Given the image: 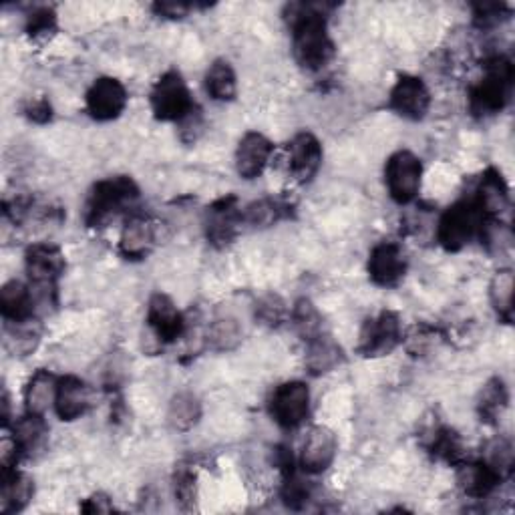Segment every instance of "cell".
Masks as SVG:
<instances>
[{
    "label": "cell",
    "instance_id": "cell-40",
    "mask_svg": "<svg viewBox=\"0 0 515 515\" xmlns=\"http://www.w3.org/2000/svg\"><path fill=\"white\" fill-rule=\"evenodd\" d=\"M25 115L35 123H47L53 115V107L45 97H39V99H33L27 103Z\"/></svg>",
    "mask_w": 515,
    "mask_h": 515
},
{
    "label": "cell",
    "instance_id": "cell-28",
    "mask_svg": "<svg viewBox=\"0 0 515 515\" xmlns=\"http://www.w3.org/2000/svg\"><path fill=\"white\" fill-rule=\"evenodd\" d=\"M238 208L234 200H222L210 210L208 218V238L216 244H226L232 240L238 226Z\"/></svg>",
    "mask_w": 515,
    "mask_h": 515
},
{
    "label": "cell",
    "instance_id": "cell-1",
    "mask_svg": "<svg viewBox=\"0 0 515 515\" xmlns=\"http://www.w3.org/2000/svg\"><path fill=\"white\" fill-rule=\"evenodd\" d=\"M292 49L300 67L308 71H320L334 55V45L328 35L326 19L312 7H296L290 19Z\"/></svg>",
    "mask_w": 515,
    "mask_h": 515
},
{
    "label": "cell",
    "instance_id": "cell-21",
    "mask_svg": "<svg viewBox=\"0 0 515 515\" xmlns=\"http://www.w3.org/2000/svg\"><path fill=\"white\" fill-rule=\"evenodd\" d=\"M49 427L43 419V415L27 413L13 425V445L19 457H33L39 451H43L47 443Z\"/></svg>",
    "mask_w": 515,
    "mask_h": 515
},
{
    "label": "cell",
    "instance_id": "cell-36",
    "mask_svg": "<svg viewBox=\"0 0 515 515\" xmlns=\"http://www.w3.org/2000/svg\"><path fill=\"white\" fill-rule=\"evenodd\" d=\"M282 206L280 202H274V200H260V202H254L252 206L246 208V214L242 216V220H246L248 224L252 226H270L274 224L276 220H280L282 216Z\"/></svg>",
    "mask_w": 515,
    "mask_h": 515
},
{
    "label": "cell",
    "instance_id": "cell-31",
    "mask_svg": "<svg viewBox=\"0 0 515 515\" xmlns=\"http://www.w3.org/2000/svg\"><path fill=\"white\" fill-rule=\"evenodd\" d=\"M513 288H515V278H513L511 268H501L493 274L491 284H489V300H491V306L495 308V312L505 320H511Z\"/></svg>",
    "mask_w": 515,
    "mask_h": 515
},
{
    "label": "cell",
    "instance_id": "cell-10",
    "mask_svg": "<svg viewBox=\"0 0 515 515\" xmlns=\"http://www.w3.org/2000/svg\"><path fill=\"white\" fill-rule=\"evenodd\" d=\"M338 453V441L332 429L324 425L312 427L300 447L298 463L306 475H320L334 463Z\"/></svg>",
    "mask_w": 515,
    "mask_h": 515
},
{
    "label": "cell",
    "instance_id": "cell-27",
    "mask_svg": "<svg viewBox=\"0 0 515 515\" xmlns=\"http://www.w3.org/2000/svg\"><path fill=\"white\" fill-rule=\"evenodd\" d=\"M202 417V405L196 395L192 393H180L169 403L167 409V423L174 431L188 433L192 431Z\"/></svg>",
    "mask_w": 515,
    "mask_h": 515
},
{
    "label": "cell",
    "instance_id": "cell-9",
    "mask_svg": "<svg viewBox=\"0 0 515 515\" xmlns=\"http://www.w3.org/2000/svg\"><path fill=\"white\" fill-rule=\"evenodd\" d=\"M27 274L31 280L33 294L49 296L55 292V284L65 272V256L53 244H35L27 250Z\"/></svg>",
    "mask_w": 515,
    "mask_h": 515
},
{
    "label": "cell",
    "instance_id": "cell-16",
    "mask_svg": "<svg viewBox=\"0 0 515 515\" xmlns=\"http://www.w3.org/2000/svg\"><path fill=\"white\" fill-rule=\"evenodd\" d=\"M274 153V143L258 133L250 131L246 133L236 149V171L244 180H256L264 174V169L270 163V157Z\"/></svg>",
    "mask_w": 515,
    "mask_h": 515
},
{
    "label": "cell",
    "instance_id": "cell-17",
    "mask_svg": "<svg viewBox=\"0 0 515 515\" xmlns=\"http://www.w3.org/2000/svg\"><path fill=\"white\" fill-rule=\"evenodd\" d=\"M93 403V393L91 387L75 377L67 375L59 379V389H57V399H55V411L61 421H77L81 419Z\"/></svg>",
    "mask_w": 515,
    "mask_h": 515
},
{
    "label": "cell",
    "instance_id": "cell-8",
    "mask_svg": "<svg viewBox=\"0 0 515 515\" xmlns=\"http://www.w3.org/2000/svg\"><path fill=\"white\" fill-rule=\"evenodd\" d=\"M270 417L282 429L300 427L310 411V389L302 381H288L274 389L270 403Z\"/></svg>",
    "mask_w": 515,
    "mask_h": 515
},
{
    "label": "cell",
    "instance_id": "cell-7",
    "mask_svg": "<svg viewBox=\"0 0 515 515\" xmlns=\"http://www.w3.org/2000/svg\"><path fill=\"white\" fill-rule=\"evenodd\" d=\"M421 182L423 163L413 151L401 149L389 157L385 165V184L397 204H411L421 192Z\"/></svg>",
    "mask_w": 515,
    "mask_h": 515
},
{
    "label": "cell",
    "instance_id": "cell-41",
    "mask_svg": "<svg viewBox=\"0 0 515 515\" xmlns=\"http://www.w3.org/2000/svg\"><path fill=\"white\" fill-rule=\"evenodd\" d=\"M155 9L167 19H182L190 11L188 5H178V3H161V5H155Z\"/></svg>",
    "mask_w": 515,
    "mask_h": 515
},
{
    "label": "cell",
    "instance_id": "cell-19",
    "mask_svg": "<svg viewBox=\"0 0 515 515\" xmlns=\"http://www.w3.org/2000/svg\"><path fill=\"white\" fill-rule=\"evenodd\" d=\"M155 246V226L143 216H131L125 220L119 238V250L129 260L145 258Z\"/></svg>",
    "mask_w": 515,
    "mask_h": 515
},
{
    "label": "cell",
    "instance_id": "cell-26",
    "mask_svg": "<svg viewBox=\"0 0 515 515\" xmlns=\"http://www.w3.org/2000/svg\"><path fill=\"white\" fill-rule=\"evenodd\" d=\"M206 91L214 101L228 103L238 95V77L226 59H218L206 73Z\"/></svg>",
    "mask_w": 515,
    "mask_h": 515
},
{
    "label": "cell",
    "instance_id": "cell-4",
    "mask_svg": "<svg viewBox=\"0 0 515 515\" xmlns=\"http://www.w3.org/2000/svg\"><path fill=\"white\" fill-rule=\"evenodd\" d=\"M483 222L485 218L473 198L461 200L443 212L437 224V242L447 252H459L483 232Z\"/></svg>",
    "mask_w": 515,
    "mask_h": 515
},
{
    "label": "cell",
    "instance_id": "cell-2",
    "mask_svg": "<svg viewBox=\"0 0 515 515\" xmlns=\"http://www.w3.org/2000/svg\"><path fill=\"white\" fill-rule=\"evenodd\" d=\"M513 65L503 55L485 61L483 77L471 89V109L477 115L499 113L511 95Z\"/></svg>",
    "mask_w": 515,
    "mask_h": 515
},
{
    "label": "cell",
    "instance_id": "cell-38",
    "mask_svg": "<svg viewBox=\"0 0 515 515\" xmlns=\"http://www.w3.org/2000/svg\"><path fill=\"white\" fill-rule=\"evenodd\" d=\"M256 318L262 320V324L278 326L286 318V304L280 296L268 294L258 300L256 304Z\"/></svg>",
    "mask_w": 515,
    "mask_h": 515
},
{
    "label": "cell",
    "instance_id": "cell-32",
    "mask_svg": "<svg viewBox=\"0 0 515 515\" xmlns=\"http://www.w3.org/2000/svg\"><path fill=\"white\" fill-rule=\"evenodd\" d=\"M292 322L298 330V334L308 342L314 336L326 332L322 314L316 310V306L310 300H298L294 310H292Z\"/></svg>",
    "mask_w": 515,
    "mask_h": 515
},
{
    "label": "cell",
    "instance_id": "cell-35",
    "mask_svg": "<svg viewBox=\"0 0 515 515\" xmlns=\"http://www.w3.org/2000/svg\"><path fill=\"white\" fill-rule=\"evenodd\" d=\"M431 451L445 459V461H459L463 457V447H461V439L455 431L451 429H437L435 435H433V441H431Z\"/></svg>",
    "mask_w": 515,
    "mask_h": 515
},
{
    "label": "cell",
    "instance_id": "cell-34",
    "mask_svg": "<svg viewBox=\"0 0 515 515\" xmlns=\"http://www.w3.org/2000/svg\"><path fill=\"white\" fill-rule=\"evenodd\" d=\"M310 497H312L310 483L304 481L302 477H298L296 473L288 471L284 487H282V501L290 509H302L310 501Z\"/></svg>",
    "mask_w": 515,
    "mask_h": 515
},
{
    "label": "cell",
    "instance_id": "cell-24",
    "mask_svg": "<svg viewBox=\"0 0 515 515\" xmlns=\"http://www.w3.org/2000/svg\"><path fill=\"white\" fill-rule=\"evenodd\" d=\"M35 495V483L33 479L17 469H5L3 473V509L5 513H17L23 511L29 501Z\"/></svg>",
    "mask_w": 515,
    "mask_h": 515
},
{
    "label": "cell",
    "instance_id": "cell-30",
    "mask_svg": "<svg viewBox=\"0 0 515 515\" xmlns=\"http://www.w3.org/2000/svg\"><path fill=\"white\" fill-rule=\"evenodd\" d=\"M208 345L218 351V353H226V351H234L240 340H242V328L240 322L232 316H218L206 332Z\"/></svg>",
    "mask_w": 515,
    "mask_h": 515
},
{
    "label": "cell",
    "instance_id": "cell-33",
    "mask_svg": "<svg viewBox=\"0 0 515 515\" xmlns=\"http://www.w3.org/2000/svg\"><path fill=\"white\" fill-rule=\"evenodd\" d=\"M513 445L507 437H495L487 443L483 461L503 479L513 469Z\"/></svg>",
    "mask_w": 515,
    "mask_h": 515
},
{
    "label": "cell",
    "instance_id": "cell-20",
    "mask_svg": "<svg viewBox=\"0 0 515 515\" xmlns=\"http://www.w3.org/2000/svg\"><path fill=\"white\" fill-rule=\"evenodd\" d=\"M0 312H3L5 320L15 324L31 322L35 312L33 288L19 280L7 282L0 290Z\"/></svg>",
    "mask_w": 515,
    "mask_h": 515
},
{
    "label": "cell",
    "instance_id": "cell-29",
    "mask_svg": "<svg viewBox=\"0 0 515 515\" xmlns=\"http://www.w3.org/2000/svg\"><path fill=\"white\" fill-rule=\"evenodd\" d=\"M507 403H509V393L505 383L501 379H491L489 383H485V387L479 393L477 413L481 421L495 423L501 417V413L507 409Z\"/></svg>",
    "mask_w": 515,
    "mask_h": 515
},
{
    "label": "cell",
    "instance_id": "cell-22",
    "mask_svg": "<svg viewBox=\"0 0 515 515\" xmlns=\"http://www.w3.org/2000/svg\"><path fill=\"white\" fill-rule=\"evenodd\" d=\"M342 361H345V353L328 332H322L306 342V367L312 375H326Z\"/></svg>",
    "mask_w": 515,
    "mask_h": 515
},
{
    "label": "cell",
    "instance_id": "cell-5",
    "mask_svg": "<svg viewBox=\"0 0 515 515\" xmlns=\"http://www.w3.org/2000/svg\"><path fill=\"white\" fill-rule=\"evenodd\" d=\"M151 111L159 121L180 123L188 117L196 105L188 83L178 71H167L151 89Z\"/></svg>",
    "mask_w": 515,
    "mask_h": 515
},
{
    "label": "cell",
    "instance_id": "cell-37",
    "mask_svg": "<svg viewBox=\"0 0 515 515\" xmlns=\"http://www.w3.org/2000/svg\"><path fill=\"white\" fill-rule=\"evenodd\" d=\"M174 495L176 501L182 505V509H192L198 497V485H196V475L182 467L176 477H174Z\"/></svg>",
    "mask_w": 515,
    "mask_h": 515
},
{
    "label": "cell",
    "instance_id": "cell-13",
    "mask_svg": "<svg viewBox=\"0 0 515 515\" xmlns=\"http://www.w3.org/2000/svg\"><path fill=\"white\" fill-rule=\"evenodd\" d=\"M389 107L403 119L421 121L429 113L431 93L419 77L403 75L391 89Z\"/></svg>",
    "mask_w": 515,
    "mask_h": 515
},
{
    "label": "cell",
    "instance_id": "cell-12",
    "mask_svg": "<svg viewBox=\"0 0 515 515\" xmlns=\"http://www.w3.org/2000/svg\"><path fill=\"white\" fill-rule=\"evenodd\" d=\"M147 324L157 340V345H165V342H174L184 334L186 320L176 306L163 292H155L147 302Z\"/></svg>",
    "mask_w": 515,
    "mask_h": 515
},
{
    "label": "cell",
    "instance_id": "cell-18",
    "mask_svg": "<svg viewBox=\"0 0 515 515\" xmlns=\"http://www.w3.org/2000/svg\"><path fill=\"white\" fill-rule=\"evenodd\" d=\"M473 202L485 220L499 218L509 208V190L499 171L495 169L485 171L479 180Z\"/></svg>",
    "mask_w": 515,
    "mask_h": 515
},
{
    "label": "cell",
    "instance_id": "cell-15",
    "mask_svg": "<svg viewBox=\"0 0 515 515\" xmlns=\"http://www.w3.org/2000/svg\"><path fill=\"white\" fill-rule=\"evenodd\" d=\"M322 165V145L320 141L308 133H298L288 145V167L290 174L298 184H308L318 174Z\"/></svg>",
    "mask_w": 515,
    "mask_h": 515
},
{
    "label": "cell",
    "instance_id": "cell-11",
    "mask_svg": "<svg viewBox=\"0 0 515 515\" xmlns=\"http://www.w3.org/2000/svg\"><path fill=\"white\" fill-rule=\"evenodd\" d=\"M129 95L125 85L115 77H99L87 91V113L97 121H113L127 107Z\"/></svg>",
    "mask_w": 515,
    "mask_h": 515
},
{
    "label": "cell",
    "instance_id": "cell-25",
    "mask_svg": "<svg viewBox=\"0 0 515 515\" xmlns=\"http://www.w3.org/2000/svg\"><path fill=\"white\" fill-rule=\"evenodd\" d=\"M57 389H59V379L53 373L43 371V369L37 371L25 389L27 413L45 415L49 411V407H55Z\"/></svg>",
    "mask_w": 515,
    "mask_h": 515
},
{
    "label": "cell",
    "instance_id": "cell-39",
    "mask_svg": "<svg viewBox=\"0 0 515 515\" xmlns=\"http://www.w3.org/2000/svg\"><path fill=\"white\" fill-rule=\"evenodd\" d=\"M57 27V17L51 9H37L27 17V33L33 39L49 37Z\"/></svg>",
    "mask_w": 515,
    "mask_h": 515
},
{
    "label": "cell",
    "instance_id": "cell-6",
    "mask_svg": "<svg viewBox=\"0 0 515 515\" xmlns=\"http://www.w3.org/2000/svg\"><path fill=\"white\" fill-rule=\"evenodd\" d=\"M403 340L401 318L393 310H383L365 320L359 334V353L367 359L391 355Z\"/></svg>",
    "mask_w": 515,
    "mask_h": 515
},
{
    "label": "cell",
    "instance_id": "cell-3",
    "mask_svg": "<svg viewBox=\"0 0 515 515\" xmlns=\"http://www.w3.org/2000/svg\"><path fill=\"white\" fill-rule=\"evenodd\" d=\"M139 198V188L131 178L117 176L95 184L89 194L85 208V222L91 228H99L109 220L117 218L121 212L131 208Z\"/></svg>",
    "mask_w": 515,
    "mask_h": 515
},
{
    "label": "cell",
    "instance_id": "cell-23",
    "mask_svg": "<svg viewBox=\"0 0 515 515\" xmlns=\"http://www.w3.org/2000/svg\"><path fill=\"white\" fill-rule=\"evenodd\" d=\"M499 479L501 477L485 461L461 463L457 467V485L467 497H487L497 487Z\"/></svg>",
    "mask_w": 515,
    "mask_h": 515
},
{
    "label": "cell",
    "instance_id": "cell-14",
    "mask_svg": "<svg viewBox=\"0 0 515 515\" xmlns=\"http://www.w3.org/2000/svg\"><path fill=\"white\" fill-rule=\"evenodd\" d=\"M369 276L377 286L393 288L407 274V256L395 242H381L371 250Z\"/></svg>",
    "mask_w": 515,
    "mask_h": 515
}]
</instances>
